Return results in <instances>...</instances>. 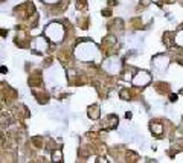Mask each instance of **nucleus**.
<instances>
[{
  "instance_id": "1",
  "label": "nucleus",
  "mask_w": 183,
  "mask_h": 163,
  "mask_svg": "<svg viewBox=\"0 0 183 163\" xmlns=\"http://www.w3.org/2000/svg\"><path fill=\"white\" fill-rule=\"evenodd\" d=\"M153 63H154V66L157 69H165L168 66V58L165 55H157V57H154Z\"/></svg>"
},
{
  "instance_id": "2",
  "label": "nucleus",
  "mask_w": 183,
  "mask_h": 163,
  "mask_svg": "<svg viewBox=\"0 0 183 163\" xmlns=\"http://www.w3.org/2000/svg\"><path fill=\"white\" fill-rule=\"evenodd\" d=\"M142 76H144V78H141V72H139L137 76L133 79V82H134L136 85H144V84H147V82L149 81V75H148L147 72H145V75H144V72H142Z\"/></svg>"
},
{
  "instance_id": "3",
  "label": "nucleus",
  "mask_w": 183,
  "mask_h": 163,
  "mask_svg": "<svg viewBox=\"0 0 183 163\" xmlns=\"http://www.w3.org/2000/svg\"><path fill=\"white\" fill-rule=\"evenodd\" d=\"M99 108L98 107H90L89 108V116L92 117V119H96V117H99Z\"/></svg>"
}]
</instances>
